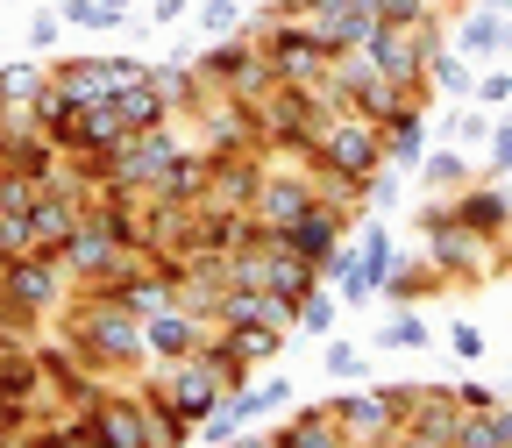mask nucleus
Returning a JSON list of instances; mask_svg holds the SVG:
<instances>
[{
  "label": "nucleus",
  "instance_id": "nucleus-9",
  "mask_svg": "<svg viewBox=\"0 0 512 448\" xmlns=\"http://www.w3.org/2000/svg\"><path fill=\"white\" fill-rule=\"evenodd\" d=\"M342 228H349V207L313 200L306 214H292L285 228H271V242H278V249H292V256H306L313 271H328V256L342 249Z\"/></svg>",
  "mask_w": 512,
  "mask_h": 448
},
{
  "label": "nucleus",
  "instance_id": "nucleus-2",
  "mask_svg": "<svg viewBox=\"0 0 512 448\" xmlns=\"http://www.w3.org/2000/svg\"><path fill=\"white\" fill-rule=\"evenodd\" d=\"M256 114H264V150H278V157H313V143L328 136V121H335L342 107L320 100V86H271L264 100H256Z\"/></svg>",
  "mask_w": 512,
  "mask_h": 448
},
{
  "label": "nucleus",
  "instance_id": "nucleus-17",
  "mask_svg": "<svg viewBox=\"0 0 512 448\" xmlns=\"http://www.w3.org/2000/svg\"><path fill=\"white\" fill-rule=\"evenodd\" d=\"M448 207H456V221H463L470 235H484V242L512 228V207H505V192H498L491 178H484V185H463V192H456Z\"/></svg>",
  "mask_w": 512,
  "mask_h": 448
},
{
  "label": "nucleus",
  "instance_id": "nucleus-23",
  "mask_svg": "<svg viewBox=\"0 0 512 448\" xmlns=\"http://www.w3.org/2000/svg\"><path fill=\"white\" fill-rule=\"evenodd\" d=\"M448 278L434 271V264H399V256H392V278H384V292L377 299H392V306H420V299H434Z\"/></svg>",
  "mask_w": 512,
  "mask_h": 448
},
{
  "label": "nucleus",
  "instance_id": "nucleus-3",
  "mask_svg": "<svg viewBox=\"0 0 512 448\" xmlns=\"http://www.w3.org/2000/svg\"><path fill=\"white\" fill-rule=\"evenodd\" d=\"M335 285V299L342 306H370L377 292H384V278H392V228H363V242H342L335 256H328V271H320Z\"/></svg>",
  "mask_w": 512,
  "mask_h": 448
},
{
  "label": "nucleus",
  "instance_id": "nucleus-14",
  "mask_svg": "<svg viewBox=\"0 0 512 448\" xmlns=\"http://www.w3.org/2000/svg\"><path fill=\"white\" fill-rule=\"evenodd\" d=\"M157 384H164V399H171V406H178V413H185L192 427H200V420H207V413H214V406L228 399V384H221V377L207 370V356L164 363V370H157Z\"/></svg>",
  "mask_w": 512,
  "mask_h": 448
},
{
  "label": "nucleus",
  "instance_id": "nucleus-18",
  "mask_svg": "<svg viewBox=\"0 0 512 448\" xmlns=\"http://www.w3.org/2000/svg\"><path fill=\"white\" fill-rule=\"evenodd\" d=\"M150 86L164 93V107L171 114H192V107H200V64H192V57H164V64H150Z\"/></svg>",
  "mask_w": 512,
  "mask_h": 448
},
{
  "label": "nucleus",
  "instance_id": "nucleus-12",
  "mask_svg": "<svg viewBox=\"0 0 512 448\" xmlns=\"http://www.w3.org/2000/svg\"><path fill=\"white\" fill-rule=\"evenodd\" d=\"M363 57L377 64L392 86H406L413 100H420V86H427V43H420V29H370V43H363Z\"/></svg>",
  "mask_w": 512,
  "mask_h": 448
},
{
  "label": "nucleus",
  "instance_id": "nucleus-44",
  "mask_svg": "<svg viewBox=\"0 0 512 448\" xmlns=\"http://www.w3.org/2000/svg\"><path fill=\"white\" fill-rule=\"evenodd\" d=\"M491 8H498V15H512V0H491Z\"/></svg>",
  "mask_w": 512,
  "mask_h": 448
},
{
  "label": "nucleus",
  "instance_id": "nucleus-22",
  "mask_svg": "<svg viewBox=\"0 0 512 448\" xmlns=\"http://www.w3.org/2000/svg\"><path fill=\"white\" fill-rule=\"evenodd\" d=\"M200 356H207V370H214V377L228 384V392H242V384L256 377V363H249V349H242V335H235V328L207 335V349H200Z\"/></svg>",
  "mask_w": 512,
  "mask_h": 448
},
{
  "label": "nucleus",
  "instance_id": "nucleus-15",
  "mask_svg": "<svg viewBox=\"0 0 512 448\" xmlns=\"http://www.w3.org/2000/svg\"><path fill=\"white\" fill-rule=\"evenodd\" d=\"M207 349V320L200 313H185V306H164L143 320V356L157 363H185V356H200Z\"/></svg>",
  "mask_w": 512,
  "mask_h": 448
},
{
  "label": "nucleus",
  "instance_id": "nucleus-30",
  "mask_svg": "<svg viewBox=\"0 0 512 448\" xmlns=\"http://www.w3.org/2000/svg\"><path fill=\"white\" fill-rule=\"evenodd\" d=\"M427 79H434L441 93H470V86H477L470 64H463V50H427Z\"/></svg>",
  "mask_w": 512,
  "mask_h": 448
},
{
  "label": "nucleus",
  "instance_id": "nucleus-45",
  "mask_svg": "<svg viewBox=\"0 0 512 448\" xmlns=\"http://www.w3.org/2000/svg\"><path fill=\"white\" fill-rule=\"evenodd\" d=\"M505 207H512V192H505Z\"/></svg>",
  "mask_w": 512,
  "mask_h": 448
},
{
  "label": "nucleus",
  "instance_id": "nucleus-34",
  "mask_svg": "<svg viewBox=\"0 0 512 448\" xmlns=\"http://www.w3.org/2000/svg\"><path fill=\"white\" fill-rule=\"evenodd\" d=\"M512 171V121H491V157H484V178L498 185Z\"/></svg>",
  "mask_w": 512,
  "mask_h": 448
},
{
  "label": "nucleus",
  "instance_id": "nucleus-43",
  "mask_svg": "<svg viewBox=\"0 0 512 448\" xmlns=\"http://www.w3.org/2000/svg\"><path fill=\"white\" fill-rule=\"evenodd\" d=\"M221 448H271V434H242V427H235V434H228Z\"/></svg>",
  "mask_w": 512,
  "mask_h": 448
},
{
  "label": "nucleus",
  "instance_id": "nucleus-25",
  "mask_svg": "<svg viewBox=\"0 0 512 448\" xmlns=\"http://www.w3.org/2000/svg\"><path fill=\"white\" fill-rule=\"evenodd\" d=\"M413 171L427 178V192H448V200H456L463 185H477V171H470V157H463V150H427Z\"/></svg>",
  "mask_w": 512,
  "mask_h": 448
},
{
  "label": "nucleus",
  "instance_id": "nucleus-41",
  "mask_svg": "<svg viewBox=\"0 0 512 448\" xmlns=\"http://www.w3.org/2000/svg\"><path fill=\"white\" fill-rule=\"evenodd\" d=\"M456 406H463V413H491V406H498V392H491V384H463Z\"/></svg>",
  "mask_w": 512,
  "mask_h": 448
},
{
  "label": "nucleus",
  "instance_id": "nucleus-21",
  "mask_svg": "<svg viewBox=\"0 0 512 448\" xmlns=\"http://www.w3.org/2000/svg\"><path fill=\"white\" fill-rule=\"evenodd\" d=\"M384 157H392L399 171H413V164L427 157V128H420V107H413V100L384 121Z\"/></svg>",
  "mask_w": 512,
  "mask_h": 448
},
{
  "label": "nucleus",
  "instance_id": "nucleus-26",
  "mask_svg": "<svg viewBox=\"0 0 512 448\" xmlns=\"http://www.w3.org/2000/svg\"><path fill=\"white\" fill-rule=\"evenodd\" d=\"M64 29H128L136 22V8H128V0H64Z\"/></svg>",
  "mask_w": 512,
  "mask_h": 448
},
{
  "label": "nucleus",
  "instance_id": "nucleus-16",
  "mask_svg": "<svg viewBox=\"0 0 512 448\" xmlns=\"http://www.w3.org/2000/svg\"><path fill=\"white\" fill-rule=\"evenodd\" d=\"M320 200V178L313 171H264V185H256V221H264V228H285L292 214H306Z\"/></svg>",
  "mask_w": 512,
  "mask_h": 448
},
{
  "label": "nucleus",
  "instance_id": "nucleus-31",
  "mask_svg": "<svg viewBox=\"0 0 512 448\" xmlns=\"http://www.w3.org/2000/svg\"><path fill=\"white\" fill-rule=\"evenodd\" d=\"M335 320H342V299H335V292H306V306H299V335H335Z\"/></svg>",
  "mask_w": 512,
  "mask_h": 448
},
{
  "label": "nucleus",
  "instance_id": "nucleus-40",
  "mask_svg": "<svg viewBox=\"0 0 512 448\" xmlns=\"http://www.w3.org/2000/svg\"><path fill=\"white\" fill-rule=\"evenodd\" d=\"M57 36H64V15H36L29 22V50H57Z\"/></svg>",
  "mask_w": 512,
  "mask_h": 448
},
{
  "label": "nucleus",
  "instance_id": "nucleus-7",
  "mask_svg": "<svg viewBox=\"0 0 512 448\" xmlns=\"http://www.w3.org/2000/svg\"><path fill=\"white\" fill-rule=\"evenodd\" d=\"M264 57H271L278 86H320V79L335 72V50L313 36V22H271V43H264Z\"/></svg>",
  "mask_w": 512,
  "mask_h": 448
},
{
  "label": "nucleus",
  "instance_id": "nucleus-5",
  "mask_svg": "<svg viewBox=\"0 0 512 448\" xmlns=\"http://www.w3.org/2000/svg\"><path fill=\"white\" fill-rule=\"evenodd\" d=\"M192 64H200V79H207V86H221V93H242V100H264V93L278 86V72H271L264 43H249L242 29H235V36H221L207 57H192Z\"/></svg>",
  "mask_w": 512,
  "mask_h": 448
},
{
  "label": "nucleus",
  "instance_id": "nucleus-37",
  "mask_svg": "<svg viewBox=\"0 0 512 448\" xmlns=\"http://www.w3.org/2000/svg\"><path fill=\"white\" fill-rule=\"evenodd\" d=\"M29 448H86V441H79V427H72V420H50V427H36V434H29Z\"/></svg>",
  "mask_w": 512,
  "mask_h": 448
},
{
  "label": "nucleus",
  "instance_id": "nucleus-11",
  "mask_svg": "<svg viewBox=\"0 0 512 448\" xmlns=\"http://www.w3.org/2000/svg\"><path fill=\"white\" fill-rule=\"evenodd\" d=\"M0 292H8L22 313H50L64 299V264L50 249H29V256H8L0 264Z\"/></svg>",
  "mask_w": 512,
  "mask_h": 448
},
{
  "label": "nucleus",
  "instance_id": "nucleus-20",
  "mask_svg": "<svg viewBox=\"0 0 512 448\" xmlns=\"http://www.w3.org/2000/svg\"><path fill=\"white\" fill-rule=\"evenodd\" d=\"M271 448H349V441L335 434L328 406H306V413H292V420L271 434Z\"/></svg>",
  "mask_w": 512,
  "mask_h": 448
},
{
  "label": "nucleus",
  "instance_id": "nucleus-29",
  "mask_svg": "<svg viewBox=\"0 0 512 448\" xmlns=\"http://www.w3.org/2000/svg\"><path fill=\"white\" fill-rule=\"evenodd\" d=\"M36 93H43V64L29 57V64H0V100H8V107H36Z\"/></svg>",
  "mask_w": 512,
  "mask_h": 448
},
{
  "label": "nucleus",
  "instance_id": "nucleus-38",
  "mask_svg": "<svg viewBox=\"0 0 512 448\" xmlns=\"http://www.w3.org/2000/svg\"><path fill=\"white\" fill-rule=\"evenodd\" d=\"M328 377H363V349L356 342H328Z\"/></svg>",
  "mask_w": 512,
  "mask_h": 448
},
{
  "label": "nucleus",
  "instance_id": "nucleus-33",
  "mask_svg": "<svg viewBox=\"0 0 512 448\" xmlns=\"http://www.w3.org/2000/svg\"><path fill=\"white\" fill-rule=\"evenodd\" d=\"M384 29H427V0H377Z\"/></svg>",
  "mask_w": 512,
  "mask_h": 448
},
{
  "label": "nucleus",
  "instance_id": "nucleus-28",
  "mask_svg": "<svg viewBox=\"0 0 512 448\" xmlns=\"http://www.w3.org/2000/svg\"><path fill=\"white\" fill-rule=\"evenodd\" d=\"M377 342H384V349H427V320H420V306H392V320L377 328Z\"/></svg>",
  "mask_w": 512,
  "mask_h": 448
},
{
  "label": "nucleus",
  "instance_id": "nucleus-35",
  "mask_svg": "<svg viewBox=\"0 0 512 448\" xmlns=\"http://www.w3.org/2000/svg\"><path fill=\"white\" fill-rule=\"evenodd\" d=\"M249 399H256V420H264V413H278V406L292 399V384H285V377H264V384L249 377Z\"/></svg>",
  "mask_w": 512,
  "mask_h": 448
},
{
  "label": "nucleus",
  "instance_id": "nucleus-27",
  "mask_svg": "<svg viewBox=\"0 0 512 448\" xmlns=\"http://www.w3.org/2000/svg\"><path fill=\"white\" fill-rule=\"evenodd\" d=\"M505 43H512V22H505L498 8H491V15H470V22H463V36H456V50H463V57H491V50H505Z\"/></svg>",
  "mask_w": 512,
  "mask_h": 448
},
{
  "label": "nucleus",
  "instance_id": "nucleus-10",
  "mask_svg": "<svg viewBox=\"0 0 512 448\" xmlns=\"http://www.w3.org/2000/svg\"><path fill=\"white\" fill-rule=\"evenodd\" d=\"M200 150L207 157H242V150H264V114H256V100L242 93H221L200 121Z\"/></svg>",
  "mask_w": 512,
  "mask_h": 448
},
{
  "label": "nucleus",
  "instance_id": "nucleus-1",
  "mask_svg": "<svg viewBox=\"0 0 512 448\" xmlns=\"http://www.w3.org/2000/svg\"><path fill=\"white\" fill-rule=\"evenodd\" d=\"M72 349L93 363V377H114L128 363H143V320L128 313L107 285H93L86 306H72Z\"/></svg>",
  "mask_w": 512,
  "mask_h": 448
},
{
  "label": "nucleus",
  "instance_id": "nucleus-13",
  "mask_svg": "<svg viewBox=\"0 0 512 448\" xmlns=\"http://www.w3.org/2000/svg\"><path fill=\"white\" fill-rule=\"evenodd\" d=\"M328 420H335V434L349 441V448H363V441H392L399 434V413H392V399L384 392H342V399H328Z\"/></svg>",
  "mask_w": 512,
  "mask_h": 448
},
{
  "label": "nucleus",
  "instance_id": "nucleus-6",
  "mask_svg": "<svg viewBox=\"0 0 512 448\" xmlns=\"http://www.w3.org/2000/svg\"><path fill=\"white\" fill-rule=\"evenodd\" d=\"M136 256H143V249H128V242L107 228V214H93V207H86V221H79L72 235H64L57 264H64V271H79L86 285H107L114 271H128V264H136Z\"/></svg>",
  "mask_w": 512,
  "mask_h": 448
},
{
  "label": "nucleus",
  "instance_id": "nucleus-36",
  "mask_svg": "<svg viewBox=\"0 0 512 448\" xmlns=\"http://www.w3.org/2000/svg\"><path fill=\"white\" fill-rule=\"evenodd\" d=\"M448 349H456L463 363H477L484 356V328H477V320H456V328H448Z\"/></svg>",
  "mask_w": 512,
  "mask_h": 448
},
{
  "label": "nucleus",
  "instance_id": "nucleus-8",
  "mask_svg": "<svg viewBox=\"0 0 512 448\" xmlns=\"http://www.w3.org/2000/svg\"><path fill=\"white\" fill-rule=\"evenodd\" d=\"M72 427H79L86 448H150V434H143V406H136V399H121V392L86 399V406L72 413Z\"/></svg>",
  "mask_w": 512,
  "mask_h": 448
},
{
  "label": "nucleus",
  "instance_id": "nucleus-42",
  "mask_svg": "<svg viewBox=\"0 0 512 448\" xmlns=\"http://www.w3.org/2000/svg\"><path fill=\"white\" fill-rule=\"evenodd\" d=\"M150 22H164V29H171V22H185V0H157V8H150Z\"/></svg>",
  "mask_w": 512,
  "mask_h": 448
},
{
  "label": "nucleus",
  "instance_id": "nucleus-39",
  "mask_svg": "<svg viewBox=\"0 0 512 448\" xmlns=\"http://www.w3.org/2000/svg\"><path fill=\"white\" fill-rule=\"evenodd\" d=\"M470 93H477V107H505V100H512V72H484Z\"/></svg>",
  "mask_w": 512,
  "mask_h": 448
},
{
  "label": "nucleus",
  "instance_id": "nucleus-19",
  "mask_svg": "<svg viewBox=\"0 0 512 448\" xmlns=\"http://www.w3.org/2000/svg\"><path fill=\"white\" fill-rule=\"evenodd\" d=\"M136 406H143V434H150V448H178L185 434H200L171 399H164V384H150V392H136Z\"/></svg>",
  "mask_w": 512,
  "mask_h": 448
},
{
  "label": "nucleus",
  "instance_id": "nucleus-4",
  "mask_svg": "<svg viewBox=\"0 0 512 448\" xmlns=\"http://www.w3.org/2000/svg\"><path fill=\"white\" fill-rule=\"evenodd\" d=\"M420 235H427V264H434L441 278H484V271L498 264V256L484 249V235H470L448 200H427V207H420Z\"/></svg>",
  "mask_w": 512,
  "mask_h": 448
},
{
  "label": "nucleus",
  "instance_id": "nucleus-32",
  "mask_svg": "<svg viewBox=\"0 0 512 448\" xmlns=\"http://www.w3.org/2000/svg\"><path fill=\"white\" fill-rule=\"evenodd\" d=\"M235 29H242V0H207V8H200V36L207 43H221Z\"/></svg>",
  "mask_w": 512,
  "mask_h": 448
},
{
  "label": "nucleus",
  "instance_id": "nucleus-24",
  "mask_svg": "<svg viewBox=\"0 0 512 448\" xmlns=\"http://www.w3.org/2000/svg\"><path fill=\"white\" fill-rule=\"evenodd\" d=\"M114 114H121L128 128H171V107H164V93H157L150 79L121 86V93H114Z\"/></svg>",
  "mask_w": 512,
  "mask_h": 448
}]
</instances>
